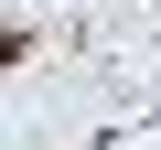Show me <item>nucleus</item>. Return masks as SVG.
Returning <instances> with one entry per match:
<instances>
[{
  "label": "nucleus",
  "mask_w": 161,
  "mask_h": 150,
  "mask_svg": "<svg viewBox=\"0 0 161 150\" xmlns=\"http://www.w3.org/2000/svg\"><path fill=\"white\" fill-rule=\"evenodd\" d=\"M11 54H22V32H0V64H11Z\"/></svg>",
  "instance_id": "f257e3e1"
}]
</instances>
